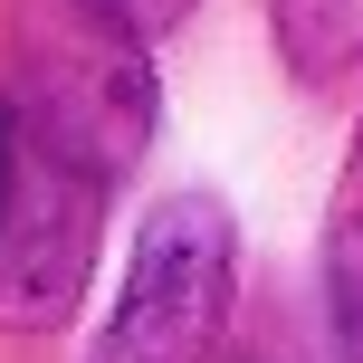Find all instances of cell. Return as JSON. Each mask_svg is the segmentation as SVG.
Listing matches in <instances>:
<instances>
[{
	"label": "cell",
	"mask_w": 363,
	"mask_h": 363,
	"mask_svg": "<svg viewBox=\"0 0 363 363\" xmlns=\"http://www.w3.org/2000/svg\"><path fill=\"white\" fill-rule=\"evenodd\" d=\"M230 287H239V230L211 191H182L144 220L134 239L125 296H115L106 335L86 345V363H211L220 325H230Z\"/></svg>",
	"instance_id": "cell-1"
},
{
	"label": "cell",
	"mask_w": 363,
	"mask_h": 363,
	"mask_svg": "<svg viewBox=\"0 0 363 363\" xmlns=\"http://www.w3.org/2000/svg\"><path fill=\"white\" fill-rule=\"evenodd\" d=\"M19 125H29V144L48 153V163H67L77 182H96L106 191L115 172L144 163L153 144V67L134 38L115 29H77V38H48L29 67V106H19Z\"/></svg>",
	"instance_id": "cell-2"
},
{
	"label": "cell",
	"mask_w": 363,
	"mask_h": 363,
	"mask_svg": "<svg viewBox=\"0 0 363 363\" xmlns=\"http://www.w3.org/2000/svg\"><path fill=\"white\" fill-rule=\"evenodd\" d=\"M86 258H96V182H77L38 144H19L10 201H0V315L10 325H57L86 287Z\"/></svg>",
	"instance_id": "cell-3"
},
{
	"label": "cell",
	"mask_w": 363,
	"mask_h": 363,
	"mask_svg": "<svg viewBox=\"0 0 363 363\" xmlns=\"http://www.w3.org/2000/svg\"><path fill=\"white\" fill-rule=\"evenodd\" d=\"M277 48L296 77H345L363 57V0H277Z\"/></svg>",
	"instance_id": "cell-4"
},
{
	"label": "cell",
	"mask_w": 363,
	"mask_h": 363,
	"mask_svg": "<svg viewBox=\"0 0 363 363\" xmlns=\"http://www.w3.org/2000/svg\"><path fill=\"white\" fill-rule=\"evenodd\" d=\"M325 287H335V335H345V354L363 363V220H345V230H335Z\"/></svg>",
	"instance_id": "cell-5"
},
{
	"label": "cell",
	"mask_w": 363,
	"mask_h": 363,
	"mask_svg": "<svg viewBox=\"0 0 363 363\" xmlns=\"http://www.w3.org/2000/svg\"><path fill=\"white\" fill-rule=\"evenodd\" d=\"M77 10H86L96 29H115V38H163L191 0H77Z\"/></svg>",
	"instance_id": "cell-6"
},
{
	"label": "cell",
	"mask_w": 363,
	"mask_h": 363,
	"mask_svg": "<svg viewBox=\"0 0 363 363\" xmlns=\"http://www.w3.org/2000/svg\"><path fill=\"white\" fill-rule=\"evenodd\" d=\"M19 144H29V134H19V115L0 106V201H10V172H19Z\"/></svg>",
	"instance_id": "cell-7"
}]
</instances>
